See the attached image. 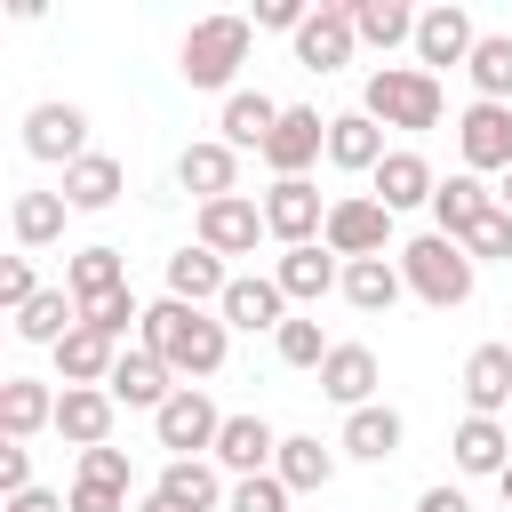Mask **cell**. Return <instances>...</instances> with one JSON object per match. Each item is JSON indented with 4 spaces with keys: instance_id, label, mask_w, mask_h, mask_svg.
<instances>
[{
    "instance_id": "cell-19",
    "label": "cell",
    "mask_w": 512,
    "mask_h": 512,
    "mask_svg": "<svg viewBox=\"0 0 512 512\" xmlns=\"http://www.w3.org/2000/svg\"><path fill=\"white\" fill-rule=\"evenodd\" d=\"M272 456H280V432H272L264 416H224V432H216V472L256 480V472H272Z\"/></svg>"
},
{
    "instance_id": "cell-5",
    "label": "cell",
    "mask_w": 512,
    "mask_h": 512,
    "mask_svg": "<svg viewBox=\"0 0 512 512\" xmlns=\"http://www.w3.org/2000/svg\"><path fill=\"white\" fill-rule=\"evenodd\" d=\"M344 264H360V256H392V208L376 200V192H344V200H328V232H320Z\"/></svg>"
},
{
    "instance_id": "cell-51",
    "label": "cell",
    "mask_w": 512,
    "mask_h": 512,
    "mask_svg": "<svg viewBox=\"0 0 512 512\" xmlns=\"http://www.w3.org/2000/svg\"><path fill=\"white\" fill-rule=\"evenodd\" d=\"M496 208H504V216H512V168H504V176H496Z\"/></svg>"
},
{
    "instance_id": "cell-10",
    "label": "cell",
    "mask_w": 512,
    "mask_h": 512,
    "mask_svg": "<svg viewBox=\"0 0 512 512\" xmlns=\"http://www.w3.org/2000/svg\"><path fill=\"white\" fill-rule=\"evenodd\" d=\"M352 48H360L352 0H320V8L304 16V32H296V64H304V72H336V64H352Z\"/></svg>"
},
{
    "instance_id": "cell-8",
    "label": "cell",
    "mask_w": 512,
    "mask_h": 512,
    "mask_svg": "<svg viewBox=\"0 0 512 512\" xmlns=\"http://www.w3.org/2000/svg\"><path fill=\"white\" fill-rule=\"evenodd\" d=\"M456 152H464V168L472 176H504L512 168V104H464V120H456Z\"/></svg>"
},
{
    "instance_id": "cell-24",
    "label": "cell",
    "mask_w": 512,
    "mask_h": 512,
    "mask_svg": "<svg viewBox=\"0 0 512 512\" xmlns=\"http://www.w3.org/2000/svg\"><path fill=\"white\" fill-rule=\"evenodd\" d=\"M224 288H232V272H224L216 248L192 240V248L168 256V296H176V304H200V312H208V304H224Z\"/></svg>"
},
{
    "instance_id": "cell-13",
    "label": "cell",
    "mask_w": 512,
    "mask_h": 512,
    "mask_svg": "<svg viewBox=\"0 0 512 512\" xmlns=\"http://www.w3.org/2000/svg\"><path fill=\"white\" fill-rule=\"evenodd\" d=\"M176 184L208 208V200H232L240 192V152L224 144V136H200V144H184L176 152Z\"/></svg>"
},
{
    "instance_id": "cell-42",
    "label": "cell",
    "mask_w": 512,
    "mask_h": 512,
    "mask_svg": "<svg viewBox=\"0 0 512 512\" xmlns=\"http://www.w3.org/2000/svg\"><path fill=\"white\" fill-rule=\"evenodd\" d=\"M464 256H472V264H512V216L488 208V216L464 232Z\"/></svg>"
},
{
    "instance_id": "cell-39",
    "label": "cell",
    "mask_w": 512,
    "mask_h": 512,
    "mask_svg": "<svg viewBox=\"0 0 512 512\" xmlns=\"http://www.w3.org/2000/svg\"><path fill=\"white\" fill-rule=\"evenodd\" d=\"M472 88H480V104H512V32H480V48H472Z\"/></svg>"
},
{
    "instance_id": "cell-45",
    "label": "cell",
    "mask_w": 512,
    "mask_h": 512,
    "mask_svg": "<svg viewBox=\"0 0 512 512\" xmlns=\"http://www.w3.org/2000/svg\"><path fill=\"white\" fill-rule=\"evenodd\" d=\"M80 480H104V488H128V448H112V440H104V448H88V456H80Z\"/></svg>"
},
{
    "instance_id": "cell-11",
    "label": "cell",
    "mask_w": 512,
    "mask_h": 512,
    "mask_svg": "<svg viewBox=\"0 0 512 512\" xmlns=\"http://www.w3.org/2000/svg\"><path fill=\"white\" fill-rule=\"evenodd\" d=\"M24 152L32 160H56V168L88 160V112L80 104H32L24 112Z\"/></svg>"
},
{
    "instance_id": "cell-29",
    "label": "cell",
    "mask_w": 512,
    "mask_h": 512,
    "mask_svg": "<svg viewBox=\"0 0 512 512\" xmlns=\"http://www.w3.org/2000/svg\"><path fill=\"white\" fill-rule=\"evenodd\" d=\"M496 208V192L472 176V168H456V176H440V192H432V232H448V240H464L480 216Z\"/></svg>"
},
{
    "instance_id": "cell-9",
    "label": "cell",
    "mask_w": 512,
    "mask_h": 512,
    "mask_svg": "<svg viewBox=\"0 0 512 512\" xmlns=\"http://www.w3.org/2000/svg\"><path fill=\"white\" fill-rule=\"evenodd\" d=\"M472 48H480V24H472L456 0L416 8V64H424V72H440V64H472Z\"/></svg>"
},
{
    "instance_id": "cell-4",
    "label": "cell",
    "mask_w": 512,
    "mask_h": 512,
    "mask_svg": "<svg viewBox=\"0 0 512 512\" xmlns=\"http://www.w3.org/2000/svg\"><path fill=\"white\" fill-rule=\"evenodd\" d=\"M248 40H256L248 16H200V24L184 32V48H176L184 88H224V96H232V72L248 64Z\"/></svg>"
},
{
    "instance_id": "cell-17",
    "label": "cell",
    "mask_w": 512,
    "mask_h": 512,
    "mask_svg": "<svg viewBox=\"0 0 512 512\" xmlns=\"http://www.w3.org/2000/svg\"><path fill=\"white\" fill-rule=\"evenodd\" d=\"M272 280H280V296H288V304H320L328 288H344V264H336V248H328V240H312V248H280Z\"/></svg>"
},
{
    "instance_id": "cell-38",
    "label": "cell",
    "mask_w": 512,
    "mask_h": 512,
    "mask_svg": "<svg viewBox=\"0 0 512 512\" xmlns=\"http://www.w3.org/2000/svg\"><path fill=\"white\" fill-rule=\"evenodd\" d=\"M64 216H72V200H64V192H16V208H8V224H16V240H24V248L64 240Z\"/></svg>"
},
{
    "instance_id": "cell-49",
    "label": "cell",
    "mask_w": 512,
    "mask_h": 512,
    "mask_svg": "<svg viewBox=\"0 0 512 512\" xmlns=\"http://www.w3.org/2000/svg\"><path fill=\"white\" fill-rule=\"evenodd\" d=\"M8 512H72L56 488H24V496H8Z\"/></svg>"
},
{
    "instance_id": "cell-7",
    "label": "cell",
    "mask_w": 512,
    "mask_h": 512,
    "mask_svg": "<svg viewBox=\"0 0 512 512\" xmlns=\"http://www.w3.org/2000/svg\"><path fill=\"white\" fill-rule=\"evenodd\" d=\"M264 232H272L280 248H312V240L328 232V200H320V184H312V176H280V184L264 192Z\"/></svg>"
},
{
    "instance_id": "cell-37",
    "label": "cell",
    "mask_w": 512,
    "mask_h": 512,
    "mask_svg": "<svg viewBox=\"0 0 512 512\" xmlns=\"http://www.w3.org/2000/svg\"><path fill=\"white\" fill-rule=\"evenodd\" d=\"M352 32L368 40V48H416V8H400V0H352Z\"/></svg>"
},
{
    "instance_id": "cell-22",
    "label": "cell",
    "mask_w": 512,
    "mask_h": 512,
    "mask_svg": "<svg viewBox=\"0 0 512 512\" xmlns=\"http://www.w3.org/2000/svg\"><path fill=\"white\" fill-rule=\"evenodd\" d=\"M400 440H408V424H400V408H384V400L352 408V416H344V432H336V448H344V456H360V464H392V456H400Z\"/></svg>"
},
{
    "instance_id": "cell-14",
    "label": "cell",
    "mask_w": 512,
    "mask_h": 512,
    "mask_svg": "<svg viewBox=\"0 0 512 512\" xmlns=\"http://www.w3.org/2000/svg\"><path fill=\"white\" fill-rule=\"evenodd\" d=\"M104 392H112V400H120V408H152V416H160V408H168V400H176V368H168V360H160V352H152V344H128V352H120V368H112V384H104Z\"/></svg>"
},
{
    "instance_id": "cell-12",
    "label": "cell",
    "mask_w": 512,
    "mask_h": 512,
    "mask_svg": "<svg viewBox=\"0 0 512 512\" xmlns=\"http://www.w3.org/2000/svg\"><path fill=\"white\" fill-rule=\"evenodd\" d=\"M320 152H328V120H320L312 104H288L280 128H272V144H264V168H272V184H280V176H304Z\"/></svg>"
},
{
    "instance_id": "cell-6",
    "label": "cell",
    "mask_w": 512,
    "mask_h": 512,
    "mask_svg": "<svg viewBox=\"0 0 512 512\" xmlns=\"http://www.w3.org/2000/svg\"><path fill=\"white\" fill-rule=\"evenodd\" d=\"M216 432H224V408L200 392V384H176V400L152 416V440L168 456H216Z\"/></svg>"
},
{
    "instance_id": "cell-44",
    "label": "cell",
    "mask_w": 512,
    "mask_h": 512,
    "mask_svg": "<svg viewBox=\"0 0 512 512\" xmlns=\"http://www.w3.org/2000/svg\"><path fill=\"white\" fill-rule=\"evenodd\" d=\"M32 296H40V280H32V256H8V264H0V304H8V312H24Z\"/></svg>"
},
{
    "instance_id": "cell-30",
    "label": "cell",
    "mask_w": 512,
    "mask_h": 512,
    "mask_svg": "<svg viewBox=\"0 0 512 512\" xmlns=\"http://www.w3.org/2000/svg\"><path fill=\"white\" fill-rule=\"evenodd\" d=\"M120 352H128V344H112L104 328H88V320H80V328L56 344V376H64V384H112Z\"/></svg>"
},
{
    "instance_id": "cell-33",
    "label": "cell",
    "mask_w": 512,
    "mask_h": 512,
    "mask_svg": "<svg viewBox=\"0 0 512 512\" xmlns=\"http://www.w3.org/2000/svg\"><path fill=\"white\" fill-rule=\"evenodd\" d=\"M120 184H128V168H120L112 152H88V160H72V168H64V184H56V192H64L80 216H96V208H112V200H120Z\"/></svg>"
},
{
    "instance_id": "cell-36",
    "label": "cell",
    "mask_w": 512,
    "mask_h": 512,
    "mask_svg": "<svg viewBox=\"0 0 512 512\" xmlns=\"http://www.w3.org/2000/svg\"><path fill=\"white\" fill-rule=\"evenodd\" d=\"M72 328H80V304H72V288H40V296L16 312V336H24V344H48V352H56Z\"/></svg>"
},
{
    "instance_id": "cell-2",
    "label": "cell",
    "mask_w": 512,
    "mask_h": 512,
    "mask_svg": "<svg viewBox=\"0 0 512 512\" xmlns=\"http://www.w3.org/2000/svg\"><path fill=\"white\" fill-rule=\"evenodd\" d=\"M400 280H408V296H416V304H432V312H456V304L472 296L480 264L464 256V240H448V232H416V240L400 248Z\"/></svg>"
},
{
    "instance_id": "cell-34",
    "label": "cell",
    "mask_w": 512,
    "mask_h": 512,
    "mask_svg": "<svg viewBox=\"0 0 512 512\" xmlns=\"http://www.w3.org/2000/svg\"><path fill=\"white\" fill-rule=\"evenodd\" d=\"M64 288H72V304H80V312H88V304H104V296H120V288H128L120 248H104V240H96V248H80V256L64 264Z\"/></svg>"
},
{
    "instance_id": "cell-32",
    "label": "cell",
    "mask_w": 512,
    "mask_h": 512,
    "mask_svg": "<svg viewBox=\"0 0 512 512\" xmlns=\"http://www.w3.org/2000/svg\"><path fill=\"white\" fill-rule=\"evenodd\" d=\"M0 432H8V440L56 432V392H48L40 376H8V384H0Z\"/></svg>"
},
{
    "instance_id": "cell-23",
    "label": "cell",
    "mask_w": 512,
    "mask_h": 512,
    "mask_svg": "<svg viewBox=\"0 0 512 512\" xmlns=\"http://www.w3.org/2000/svg\"><path fill=\"white\" fill-rule=\"evenodd\" d=\"M448 456H456V472L496 480V472L512 464V432H504V416H464V424L448 432Z\"/></svg>"
},
{
    "instance_id": "cell-15",
    "label": "cell",
    "mask_w": 512,
    "mask_h": 512,
    "mask_svg": "<svg viewBox=\"0 0 512 512\" xmlns=\"http://www.w3.org/2000/svg\"><path fill=\"white\" fill-rule=\"evenodd\" d=\"M256 240H264V200L232 192V200H208V208H200V248H216V256H256Z\"/></svg>"
},
{
    "instance_id": "cell-53",
    "label": "cell",
    "mask_w": 512,
    "mask_h": 512,
    "mask_svg": "<svg viewBox=\"0 0 512 512\" xmlns=\"http://www.w3.org/2000/svg\"><path fill=\"white\" fill-rule=\"evenodd\" d=\"M136 512H176V504H168V496H144V504H136Z\"/></svg>"
},
{
    "instance_id": "cell-35",
    "label": "cell",
    "mask_w": 512,
    "mask_h": 512,
    "mask_svg": "<svg viewBox=\"0 0 512 512\" xmlns=\"http://www.w3.org/2000/svg\"><path fill=\"white\" fill-rule=\"evenodd\" d=\"M400 296H408L400 256H360V264H344V304H352V312H392Z\"/></svg>"
},
{
    "instance_id": "cell-18",
    "label": "cell",
    "mask_w": 512,
    "mask_h": 512,
    "mask_svg": "<svg viewBox=\"0 0 512 512\" xmlns=\"http://www.w3.org/2000/svg\"><path fill=\"white\" fill-rule=\"evenodd\" d=\"M216 312H224V328H248V336H256V328H272V336H280L288 296H280V280H272V272H232V288H224V304H216Z\"/></svg>"
},
{
    "instance_id": "cell-47",
    "label": "cell",
    "mask_w": 512,
    "mask_h": 512,
    "mask_svg": "<svg viewBox=\"0 0 512 512\" xmlns=\"http://www.w3.org/2000/svg\"><path fill=\"white\" fill-rule=\"evenodd\" d=\"M304 16H312L304 0H256V24H264V32H288V40H296V32H304Z\"/></svg>"
},
{
    "instance_id": "cell-27",
    "label": "cell",
    "mask_w": 512,
    "mask_h": 512,
    "mask_svg": "<svg viewBox=\"0 0 512 512\" xmlns=\"http://www.w3.org/2000/svg\"><path fill=\"white\" fill-rule=\"evenodd\" d=\"M152 496H168L176 512H216L232 488L216 480V464H208V456H168V464H160V480H152Z\"/></svg>"
},
{
    "instance_id": "cell-25",
    "label": "cell",
    "mask_w": 512,
    "mask_h": 512,
    "mask_svg": "<svg viewBox=\"0 0 512 512\" xmlns=\"http://www.w3.org/2000/svg\"><path fill=\"white\" fill-rule=\"evenodd\" d=\"M376 376H384V368H376V352H368V344H336V352L320 360V392H328L344 416L376 400Z\"/></svg>"
},
{
    "instance_id": "cell-26",
    "label": "cell",
    "mask_w": 512,
    "mask_h": 512,
    "mask_svg": "<svg viewBox=\"0 0 512 512\" xmlns=\"http://www.w3.org/2000/svg\"><path fill=\"white\" fill-rule=\"evenodd\" d=\"M336 456H344V448H328L320 432H288L280 456H272V472L288 480V496H320V488L336 480Z\"/></svg>"
},
{
    "instance_id": "cell-48",
    "label": "cell",
    "mask_w": 512,
    "mask_h": 512,
    "mask_svg": "<svg viewBox=\"0 0 512 512\" xmlns=\"http://www.w3.org/2000/svg\"><path fill=\"white\" fill-rule=\"evenodd\" d=\"M24 488H32V448L8 440V448H0V496H24Z\"/></svg>"
},
{
    "instance_id": "cell-28",
    "label": "cell",
    "mask_w": 512,
    "mask_h": 512,
    "mask_svg": "<svg viewBox=\"0 0 512 512\" xmlns=\"http://www.w3.org/2000/svg\"><path fill=\"white\" fill-rule=\"evenodd\" d=\"M280 112H288V104H272L264 88H232L216 128H224V144H232V152H264V144H272V128H280Z\"/></svg>"
},
{
    "instance_id": "cell-41",
    "label": "cell",
    "mask_w": 512,
    "mask_h": 512,
    "mask_svg": "<svg viewBox=\"0 0 512 512\" xmlns=\"http://www.w3.org/2000/svg\"><path fill=\"white\" fill-rule=\"evenodd\" d=\"M80 320H88V328H104L112 344H128V328L144 336V304H136V288H120V296H104V304H88Z\"/></svg>"
},
{
    "instance_id": "cell-40",
    "label": "cell",
    "mask_w": 512,
    "mask_h": 512,
    "mask_svg": "<svg viewBox=\"0 0 512 512\" xmlns=\"http://www.w3.org/2000/svg\"><path fill=\"white\" fill-rule=\"evenodd\" d=\"M272 352H280L288 368H312V376H320V360H328L336 344L320 336V320H296V312H288V320H280V336H272Z\"/></svg>"
},
{
    "instance_id": "cell-16",
    "label": "cell",
    "mask_w": 512,
    "mask_h": 512,
    "mask_svg": "<svg viewBox=\"0 0 512 512\" xmlns=\"http://www.w3.org/2000/svg\"><path fill=\"white\" fill-rule=\"evenodd\" d=\"M112 416H120V400H112L104 384H64V392H56V432H64L80 456L112 440Z\"/></svg>"
},
{
    "instance_id": "cell-52",
    "label": "cell",
    "mask_w": 512,
    "mask_h": 512,
    "mask_svg": "<svg viewBox=\"0 0 512 512\" xmlns=\"http://www.w3.org/2000/svg\"><path fill=\"white\" fill-rule=\"evenodd\" d=\"M496 496H504V512H512V464H504V472H496Z\"/></svg>"
},
{
    "instance_id": "cell-50",
    "label": "cell",
    "mask_w": 512,
    "mask_h": 512,
    "mask_svg": "<svg viewBox=\"0 0 512 512\" xmlns=\"http://www.w3.org/2000/svg\"><path fill=\"white\" fill-rule=\"evenodd\" d=\"M416 512H472V504H464V488H424Z\"/></svg>"
},
{
    "instance_id": "cell-20",
    "label": "cell",
    "mask_w": 512,
    "mask_h": 512,
    "mask_svg": "<svg viewBox=\"0 0 512 512\" xmlns=\"http://www.w3.org/2000/svg\"><path fill=\"white\" fill-rule=\"evenodd\" d=\"M464 408L472 416H512V344H472L464 352Z\"/></svg>"
},
{
    "instance_id": "cell-3",
    "label": "cell",
    "mask_w": 512,
    "mask_h": 512,
    "mask_svg": "<svg viewBox=\"0 0 512 512\" xmlns=\"http://www.w3.org/2000/svg\"><path fill=\"white\" fill-rule=\"evenodd\" d=\"M440 104H448L440 72H424V64H376L360 88V112L376 128H440Z\"/></svg>"
},
{
    "instance_id": "cell-21",
    "label": "cell",
    "mask_w": 512,
    "mask_h": 512,
    "mask_svg": "<svg viewBox=\"0 0 512 512\" xmlns=\"http://www.w3.org/2000/svg\"><path fill=\"white\" fill-rule=\"evenodd\" d=\"M368 192H376V200L400 216V208H432L440 176H432V160H424V152H408V144H400V152H384V168L368 176Z\"/></svg>"
},
{
    "instance_id": "cell-43",
    "label": "cell",
    "mask_w": 512,
    "mask_h": 512,
    "mask_svg": "<svg viewBox=\"0 0 512 512\" xmlns=\"http://www.w3.org/2000/svg\"><path fill=\"white\" fill-rule=\"evenodd\" d=\"M224 512H288V480L280 472H256V480H232Z\"/></svg>"
},
{
    "instance_id": "cell-1",
    "label": "cell",
    "mask_w": 512,
    "mask_h": 512,
    "mask_svg": "<svg viewBox=\"0 0 512 512\" xmlns=\"http://www.w3.org/2000/svg\"><path fill=\"white\" fill-rule=\"evenodd\" d=\"M144 344L176 368V384H192V376H216L224 368L232 328H224V312H200V304L160 296V304H144Z\"/></svg>"
},
{
    "instance_id": "cell-31",
    "label": "cell",
    "mask_w": 512,
    "mask_h": 512,
    "mask_svg": "<svg viewBox=\"0 0 512 512\" xmlns=\"http://www.w3.org/2000/svg\"><path fill=\"white\" fill-rule=\"evenodd\" d=\"M328 160H336L344 176H376V168H384V128H376L368 112H336V120H328Z\"/></svg>"
},
{
    "instance_id": "cell-46",
    "label": "cell",
    "mask_w": 512,
    "mask_h": 512,
    "mask_svg": "<svg viewBox=\"0 0 512 512\" xmlns=\"http://www.w3.org/2000/svg\"><path fill=\"white\" fill-rule=\"evenodd\" d=\"M72 512H128V488H104V480H72L64 488Z\"/></svg>"
}]
</instances>
